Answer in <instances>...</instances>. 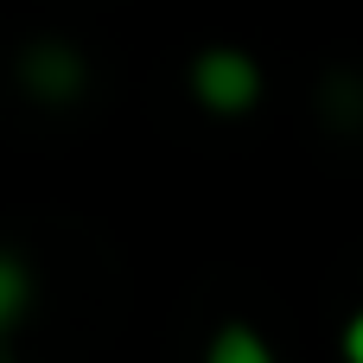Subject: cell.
<instances>
[{
  "instance_id": "cell-1",
  "label": "cell",
  "mask_w": 363,
  "mask_h": 363,
  "mask_svg": "<svg viewBox=\"0 0 363 363\" xmlns=\"http://www.w3.org/2000/svg\"><path fill=\"white\" fill-rule=\"evenodd\" d=\"M191 83H198V102L217 108V115H236V108H249L262 96V70L242 51H204L198 70H191Z\"/></svg>"
},
{
  "instance_id": "cell-2",
  "label": "cell",
  "mask_w": 363,
  "mask_h": 363,
  "mask_svg": "<svg viewBox=\"0 0 363 363\" xmlns=\"http://www.w3.org/2000/svg\"><path fill=\"white\" fill-rule=\"evenodd\" d=\"M26 83H32L38 96H70L83 77H77V57H70L64 45H45V51L26 57Z\"/></svg>"
},
{
  "instance_id": "cell-3",
  "label": "cell",
  "mask_w": 363,
  "mask_h": 363,
  "mask_svg": "<svg viewBox=\"0 0 363 363\" xmlns=\"http://www.w3.org/2000/svg\"><path fill=\"white\" fill-rule=\"evenodd\" d=\"M204 363H274V351H268V345H262L249 325H223V332L211 338Z\"/></svg>"
},
{
  "instance_id": "cell-4",
  "label": "cell",
  "mask_w": 363,
  "mask_h": 363,
  "mask_svg": "<svg viewBox=\"0 0 363 363\" xmlns=\"http://www.w3.org/2000/svg\"><path fill=\"white\" fill-rule=\"evenodd\" d=\"M26 300H32V274H26L13 255H0V332L26 313Z\"/></svg>"
},
{
  "instance_id": "cell-5",
  "label": "cell",
  "mask_w": 363,
  "mask_h": 363,
  "mask_svg": "<svg viewBox=\"0 0 363 363\" xmlns=\"http://www.w3.org/2000/svg\"><path fill=\"white\" fill-rule=\"evenodd\" d=\"M345 357H351V363H363V313L351 319V325H345Z\"/></svg>"
}]
</instances>
